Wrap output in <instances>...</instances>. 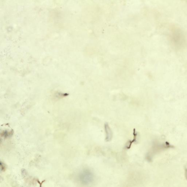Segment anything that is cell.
Masks as SVG:
<instances>
[{"mask_svg":"<svg viewBox=\"0 0 187 187\" xmlns=\"http://www.w3.org/2000/svg\"><path fill=\"white\" fill-rule=\"evenodd\" d=\"M105 133H106V140L109 142L112 140L113 137V132L108 123H106L104 125Z\"/></svg>","mask_w":187,"mask_h":187,"instance_id":"2","label":"cell"},{"mask_svg":"<svg viewBox=\"0 0 187 187\" xmlns=\"http://www.w3.org/2000/svg\"><path fill=\"white\" fill-rule=\"evenodd\" d=\"M78 178L81 183L87 185L92 183L94 180V176L91 170L86 169L80 172Z\"/></svg>","mask_w":187,"mask_h":187,"instance_id":"1","label":"cell"},{"mask_svg":"<svg viewBox=\"0 0 187 187\" xmlns=\"http://www.w3.org/2000/svg\"><path fill=\"white\" fill-rule=\"evenodd\" d=\"M13 134V132H12V131L9 132L7 131V130H5L3 131L1 133V136L5 138H7L10 137V136L12 135Z\"/></svg>","mask_w":187,"mask_h":187,"instance_id":"4","label":"cell"},{"mask_svg":"<svg viewBox=\"0 0 187 187\" xmlns=\"http://www.w3.org/2000/svg\"><path fill=\"white\" fill-rule=\"evenodd\" d=\"M1 171H4L5 169V166L4 164H2V162H1Z\"/></svg>","mask_w":187,"mask_h":187,"instance_id":"5","label":"cell"},{"mask_svg":"<svg viewBox=\"0 0 187 187\" xmlns=\"http://www.w3.org/2000/svg\"><path fill=\"white\" fill-rule=\"evenodd\" d=\"M133 135H134V139L132 141H129L128 143H127V145L125 146V147L127 149H130L133 142H135L136 141V138H137L138 134L137 132H136V130L135 129L133 130Z\"/></svg>","mask_w":187,"mask_h":187,"instance_id":"3","label":"cell"}]
</instances>
